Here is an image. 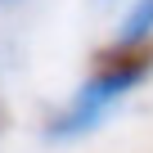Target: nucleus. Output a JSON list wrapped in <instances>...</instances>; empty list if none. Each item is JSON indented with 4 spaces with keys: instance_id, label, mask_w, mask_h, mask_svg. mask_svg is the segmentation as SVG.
I'll list each match as a JSON object with an SVG mask.
<instances>
[{
    "instance_id": "nucleus-2",
    "label": "nucleus",
    "mask_w": 153,
    "mask_h": 153,
    "mask_svg": "<svg viewBox=\"0 0 153 153\" xmlns=\"http://www.w3.org/2000/svg\"><path fill=\"white\" fill-rule=\"evenodd\" d=\"M149 32H153V0H140L122 27V36H149Z\"/></svg>"
},
{
    "instance_id": "nucleus-1",
    "label": "nucleus",
    "mask_w": 153,
    "mask_h": 153,
    "mask_svg": "<svg viewBox=\"0 0 153 153\" xmlns=\"http://www.w3.org/2000/svg\"><path fill=\"white\" fill-rule=\"evenodd\" d=\"M149 72H153V36H122L117 45H104L95 54L90 81L76 90V99L104 113L117 95H126L131 86H140Z\"/></svg>"
}]
</instances>
